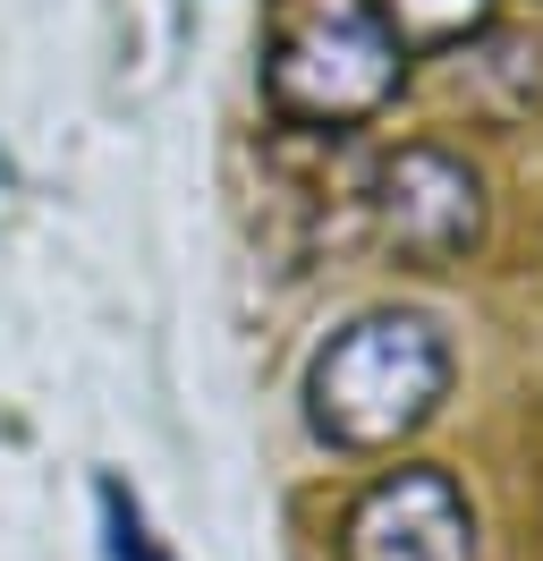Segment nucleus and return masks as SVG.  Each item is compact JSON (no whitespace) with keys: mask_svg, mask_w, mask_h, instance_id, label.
<instances>
[{"mask_svg":"<svg viewBox=\"0 0 543 561\" xmlns=\"http://www.w3.org/2000/svg\"><path fill=\"white\" fill-rule=\"evenodd\" d=\"M450 400V341L407 307L339 323L305 366V417L332 451H400Z\"/></svg>","mask_w":543,"mask_h":561,"instance_id":"1","label":"nucleus"},{"mask_svg":"<svg viewBox=\"0 0 543 561\" xmlns=\"http://www.w3.org/2000/svg\"><path fill=\"white\" fill-rule=\"evenodd\" d=\"M407 51L373 0H280L264 35V94L298 128H357L400 94Z\"/></svg>","mask_w":543,"mask_h":561,"instance_id":"2","label":"nucleus"},{"mask_svg":"<svg viewBox=\"0 0 543 561\" xmlns=\"http://www.w3.org/2000/svg\"><path fill=\"white\" fill-rule=\"evenodd\" d=\"M366 213H373V239L407 255V264H459L484 247L493 230V205H484V179L450 153V145H400L382 153L366 179Z\"/></svg>","mask_w":543,"mask_h":561,"instance_id":"3","label":"nucleus"},{"mask_svg":"<svg viewBox=\"0 0 543 561\" xmlns=\"http://www.w3.org/2000/svg\"><path fill=\"white\" fill-rule=\"evenodd\" d=\"M339 561H475V511L450 468H382L339 511Z\"/></svg>","mask_w":543,"mask_h":561,"instance_id":"4","label":"nucleus"},{"mask_svg":"<svg viewBox=\"0 0 543 561\" xmlns=\"http://www.w3.org/2000/svg\"><path fill=\"white\" fill-rule=\"evenodd\" d=\"M493 9H501V0H373V18L391 26L400 51H450V43L484 35Z\"/></svg>","mask_w":543,"mask_h":561,"instance_id":"5","label":"nucleus"},{"mask_svg":"<svg viewBox=\"0 0 543 561\" xmlns=\"http://www.w3.org/2000/svg\"><path fill=\"white\" fill-rule=\"evenodd\" d=\"M94 511H102V561H170L128 477H94Z\"/></svg>","mask_w":543,"mask_h":561,"instance_id":"6","label":"nucleus"}]
</instances>
